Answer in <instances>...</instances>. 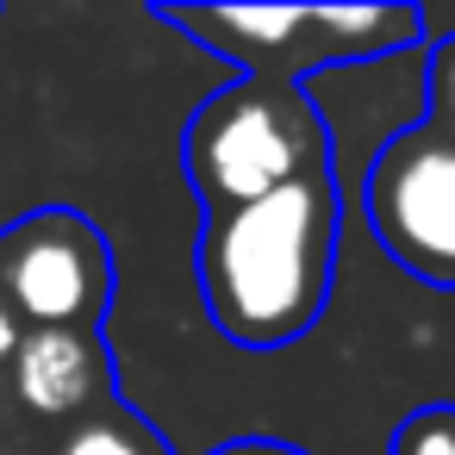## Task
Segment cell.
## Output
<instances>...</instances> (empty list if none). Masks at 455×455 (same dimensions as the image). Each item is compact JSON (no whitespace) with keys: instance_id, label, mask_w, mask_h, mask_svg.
I'll list each match as a JSON object with an SVG mask.
<instances>
[{"instance_id":"1","label":"cell","mask_w":455,"mask_h":455,"mask_svg":"<svg viewBox=\"0 0 455 455\" xmlns=\"http://www.w3.org/2000/svg\"><path fill=\"white\" fill-rule=\"evenodd\" d=\"M331 231H337V200L312 175H299L293 188L256 206L219 212L200 250V281L219 331L250 349H275L299 337L331 287Z\"/></svg>"},{"instance_id":"2","label":"cell","mask_w":455,"mask_h":455,"mask_svg":"<svg viewBox=\"0 0 455 455\" xmlns=\"http://www.w3.org/2000/svg\"><path fill=\"white\" fill-rule=\"evenodd\" d=\"M188 169L219 219V212H237V206H256V200L293 188L306 175V132L281 94L243 82V88H225L194 119Z\"/></svg>"},{"instance_id":"3","label":"cell","mask_w":455,"mask_h":455,"mask_svg":"<svg viewBox=\"0 0 455 455\" xmlns=\"http://www.w3.org/2000/svg\"><path fill=\"white\" fill-rule=\"evenodd\" d=\"M368 212L399 262L455 281V138L411 132L387 144L368 175Z\"/></svg>"},{"instance_id":"4","label":"cell","mask_w":455,"mask_h":455,"mask_svg":"<svg viewBox=\"0 0 455 455\" xmlns=\"http://www.w3.org/2000/svg\"><path fill=\"white\" fill-rule=\"evenodd\" d=\"M7 287L20 299V312L38 318V331H69L76 318L94 312V256L82 231H38L32 243H20Z\"/></svg>"},{"instance_id":"5","label":"cell","mask_w":455,"mask_h":455,"mask_svg":"<svg viewBox=\"0 0 455 455\" xmlns=\"http://www.w3.org/2000/svg\"><path fill=\"white\" fill-rule=\"evenodd\" d=\"M13 380H20V399L44 418L82 411L94 393V349L76 331H32L13 355Z\"/></svg>"},{"instance_id":"6","label":"cell","mask_w":455,"mask_h":455,"mask_svg":"<svg viewBox=\"0 0 455 455\" xmlns=\"http://www.w3.org/2000/svg\"><path fill=\"white\" fill-rule=\"evenodd\" d=\"M181 26H200V32H225L237 44H287L306 32V7H206V13H175Z\"/></svg>"},{"instance_id":"7","label":"cell","mask_w":455,"mask_h":455,"mask_svg":"<svg viewBox=\"0 0 455 455\" xmlns=\"http://www.w3.org/2000/svg\"><path fill=\"white\" fill-rule=\"evenodd\" d=\"M306 26L331 32L343 51H368L380 38H405L418 20L405 7H318V13H306Z\"/></svg>"},{"instance_id":"8","label":"cell","mask_w":455,"mask_h":455,"mask_svg":"<svg viewBox=\"0 0 455 455\" xmlns=\"http://www.w3.org/2000/svg\"><path fill=\"white\" fill-rule=\"evenodd\" d=\"M393 455H455V411L449 405L411 411L393 436Z\"/></svg>"},{"instance_id":"9","label":"cell","mask_w":455,"mask_h":455,"mask_svg":"<svg viewBox=\"0 0 455 455\" xmlns=\"http://www.w3.org/2000/svg\"><path fill=\"white\" fill-rule=\"evenodd\" d=\"M63 455H144V443H132L119 424H88V430H76L69 436V449Z\"/></svg>"},{"instance_id":"10","label":"cell","mask_w":455,"mask_h":455,"mask_svg":"<svg viewBox=\"0 0 455 455\" xmlns=\"http://www.w3.org/2000/svg\"><path fill=\"white\" fill-rule=\"evenodd\" d=\"M436 107L455 119V44H449V57L436 63Z\"/></svg>"},{"instance_id":"11","label":"cell","mask_w":455,"mask_h":455,"mask_svg":"<svg viewBox=\"0 0 455 455\" xmlns=\"http://www.w3.org/2000/svg\"><path fill=\"white\" fill-rule=\"evenodd\" d=\"M20 324H13V312H0V362H7V355H20Z\"/></svg>"},{"instance_id":"12","label":"cell","mask_w":455,"mask_h":455,"mask_svg":"<svg viewBox=\"0 0 455 455\" xmlns=\"http://www.w3.org/2000/svg\"><path fill=\"white\" fill-rule=\"evenodd\" d=\"M225 455H299V449H281V443H237V449H225Z\"/></svg>"}]
</instances>
